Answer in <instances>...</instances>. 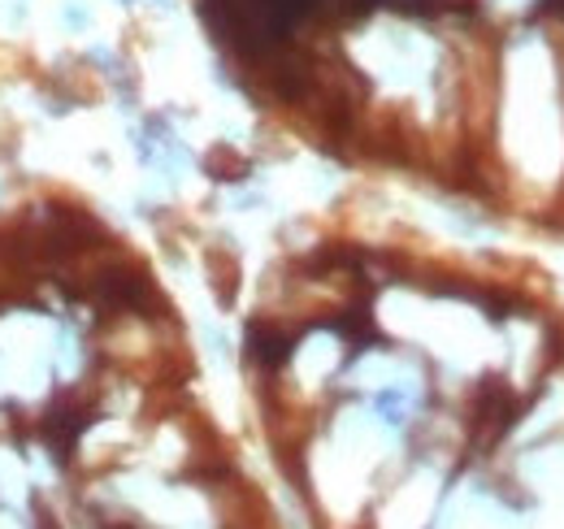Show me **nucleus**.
Listing matches in <instances>:
<instances>
[{
  "instance_id": "nucleus-2",
  "label": "nucleus",
  "mask_w": 564,
  "mask_h": 529,
  "mask_svg": "<svg viewBox=\"0 0 564 529\" xmlns=\"http://www.w3.org/2000/svg\"><path fill=\"white\" fill-rule=\"evenodd\" d=\"M248 352H252V360H257V365L279 369V365H286V360H291L295 343H291L286 334L270 331V326H252V331H248Z\"/></svg>"
},
{
  "instance_id": "nucleus-1",
  "label": "nucleus",
  "mask_w": 564,
  "mask_h": 529,
  "mask_svg": "<svg viewBox=\"0 0 564 529\" xmlns=\"http://www.w3.org/2000/svg\"><path fill=\"white\" fill-rule=\"evenodd\" d=\"M91 421H96V417H91L83 403H70V399H62V403L44 417V439L53 443L57 461H70V452L78 447V439H83V430H87Z\"/></svg>"
}]
</instances>
